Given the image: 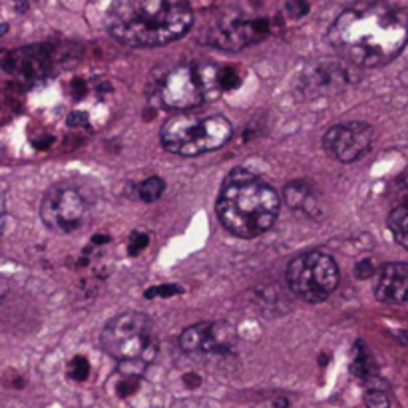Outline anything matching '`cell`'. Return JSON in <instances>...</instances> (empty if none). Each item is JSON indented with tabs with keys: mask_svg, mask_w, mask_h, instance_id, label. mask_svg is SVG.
Returning a JSON list of instances; mask_svg holds the SVG:
<instances>
[{
	"mask_svg": "<svg viewBox=\"0 0 408 408\" xmlns=\"http://www.w3.org/2000/svg\"><path fill=\"white\" fill-rule=\"evenodd\" d=\"M329 44L349 66H386L407 48L408 13L386 0L356 2L330 24Z\"/></svg>",
	"mask_w": 408,
	"mask_h": 408,
	"instance_id": "cell-1",
	"label": "cell"
},
{
	"mask_svg": "<svg viewBox=\"0 0 408 408\" xmlns=\"http://www.w3.org/2000/svg\"><path fill=\"white\" fill-rule=\"evenodd\" d=\"M194 10L187 0H112L105 27L130 48H158L187 34Z\"/></svg>",
	"mask_w": 408,
	"mask_h": 408,
	"instance_id": "cell-2",
	"label": "cell"
},
{
	"mask_svg": "<svg viewBox=\"0 0 408 408\" xmlns=\"http://www.w3.org/2000/svg\"><path fill=\"white\" fill-rule=\"evenodd\" d=\"M281 198L271 184L247 170L227 173L217 196V217L225 229L241 239L263 235L275 224Z\"/></svg>",
	"mask_w": 408,
	"mask_h": 408,
	"instance_id": "cell-3",
	"label": "cell"
},
{
	"mask_svg": "<svg viewBox=\"0 0 408 408\" xmlns=\"http://www.w3.org/2000/svg\"><path fill=\"white\" fill-rule=\"evenodd\" d=\"M102 349L122 365V372L138 374L158 355V337L152 319L138 311L112 316L102 329Z\"/></svg>",
	"mask_w": 408,
	"mask_h": 408,
	"instance_id": "cell-4",
	"label": "cell"
},
{
	"mask_svg": "<svg viewBox=\"0 0 408 408\" xmlns=\"http://www.w3.org/2000/svg\"><path fill=\"white\" fill-rule=\"evenodd\" d=\"M233 136L231 122L221 114H187L171 116L159 132L161 145L184 158H196L224 147Z\"/></svg>",
	"mask_w": 408,
	"mask_h": 408,
	"instance_id": "cell-5",
	"label": "cell"
},
{
	"mask_svg": "<svg viewBox=\"0 0 408 408\" xmlns=\"http://www.w3.org/2000/svg\"><path fill=\"white\" fill-rule=\"evenodd\" d=\"M221 68L210 62H184L166 72L159 80L156 100L161 108L173 112H189L215 100L224 92L219 82Z\"/></svg>",
	"mask_w": 408,
	"mask_h": 408,
	"instance_id": "cell-6",
	"label": "cell"
},
{
	"mask_svg": "<svg viewBox=\"0 0 408 408\" xmlns=\"http://www.w3.org/2000/svg\"><path fill=\"white\" fill-rule=\"evenodd\" d=\"M287 285L307 303H323L339 285L337 261L323 251H307L287 265Z\"/></svg>",
	"mask_w": 408,
	"mask_h": 408,
	"instance_id": "cell-7",
	"label": "cell"
},
{
	"mask_svg": "<svg viewBox=\"0 0 408 408\" xmlns=\"http://www.w3.org/2000/svg\"><path fill=\"white\" fill-rule=\"evenodd\" d=\"M90 205L74 185H54L40 201V219L54 233H74L86 224Z\"/></svg>",
	"mask_w": 408,
	"mask_h": 408,
	"instance_id": "cell-8",
	"label": "cell"
},
{
	"mask_svg": "<svg viewBox=\"0 0 408 408\" xmlns=\"http://www.w3.org/2000/svg\"><path fill=\"white\" fill-rule=\"evenodd\" d=\"M180 347L185 355L194 358H224L235 353L238 333L231 325L219 321L198 323L187 327L180 337Z\"/></svg>",
	"mask_w": 408,
	"mask_h": 408,
	"instance_id": "cell-9",
	"label": "cell"
},
{
	"mask_svg": "<svg viewBox=\"0 0 408 408\" xmlns=\"http://www.w3.org/2000/svg\"><path fill=\"white\" fill-rule=\"evenodd\" d=\"M374 128L367 122H344L329 128L323 136V147L330 158L353 163L365 158L374 145Z\"/></svg>",
	"mask_w": 408,
	"mask_h": 408,
	"instance_id": "cell-10",
	"label": "cell"
},
{
	"mask_svg": "<svg viewBox=\"0 0 408 408\" xmlns=\"http://www.w3.org/2000/svg\"><path fill=\"white\" fill-rule=\"evenodd\" d=\"M269 32V22L265 18L247 20L241 16H224L207 28L205 40L211 46L221 50H241L253 42L261 40Z\"/></svg>",
	"mask_w": 408,
	"mask_h": 408,
	"instance_id": "cell-11",
	"label": "cell"
},
{
	"mask_svg": "<svg viewBox=\"0 0 408 408\" xmlns=\"http://www.w3.org/2000/svg\"><path fill=\"white\" fill-rule=\"evenodd\" d=\"M374 295L381 303L408 305V263H386L379 269Z\"/></svg>",
	"mask_w": 408,
	"mask_h": 408,
	"instance_id": "cell-12",
	"label": "cell"
},
{
	"mask_svg": "<svg viewBox=\"0 0 408 408\" xmlns=\"http://www.w3.org/2000/svg\"><path fill=\"white\" fill-rule=\"evenodd\" d=\"M349 66V64H347ZM339 62H325L313 70V74L305 76V88L307 92L327 94L330 90H339L349 82V70Z\"/></svg>",
	"mask_w": 408,
	"mask_h": 408,
	"instance_id": "cell-13",
	"label": "cell"
},
{
	"mask_svg": "<svg viewBox=\"0 0 408 408\" xmlns=\"http://www.w3.org/2000/svg\"><path fill=\"white\" fill-rule=\"evenodd\" d=\"M283 199L295 213H301L305 217H319L321 215V199L311 185L303 182L289 184L283 191Z\"/></svg>",
	"mask_w": 408,
	"mask_h": 408,
	"instance_id": "cell-14",
	"label": "cell"
},
{
	"mask_svg": "<svg viewBox=\"0 0 408 408\" xmlns=\"http://www.w3.org/2000/svg\"><path fill=\"white\" fill-rule=\"evenodd\" d=\"M386 225H388V231L393 233L396 243L402 249L408 251V201L396 205L395 210L391 211Z\"/></svg>",
	"mask_w": 408,
	"mask_h": 408,
	"instance_id": "cell-15",
	"label": "cell"
},
{
	"mask_svg": "<svg viewBox=\"0 0 408 408\" xmlns=\"http://www.w3.org/2000/svg\"><path fill=\"white\" fill-rule=\"evenodd\" d=\"M163 191H166V182L158 177V175H154V177H147L145 182L138 185V198L145 201V203H152V201H156L163 196Z\"/></svg>",
	"mask_w": 408,
	"mask_h": 408,
	"instance_id": "cell-16",
	"label": "cell"
},
{
	"mask_svg": "<svg viewBox=\"0 0 408 408\" xmlns=\"http://www.w3.org/2000/svg\"><path fill=\"white\" fill-rule=\"evenodd\" d=\"M353 372H355L356 377H360V379H372L374 377V365H372V358H370L367 353H365V349H360L358 347V355L355 356V363H353Z\"/></svg>",
	"mask_w": 408,
	"mask_h": 408,
	"instance_id": "cell-17",
	"label": "cell"
},
{
	"mask_svg": "<svg viewBox=\"0 0 408 408\" xmlns=\"http://www.w3.org/2000/svg\"><path fill=\"white\" fill-rule=\"evenodd\" d=\"M365 402L369 408H391V400L379 388H370L365 395Z\"/></svg>",
	"mask_w": 408,
	"mask_h": 408,
	"instance_id": "cell-18",
	"label": "cell"
},
{
	"mask_svg": "<svg viewBox=\"0 0 408 408\" xmlns=\"http://www.w3.org/2000/svg\"><path fill=\"white\" fill-rule=\"evenodd\" d=\"M182 287L177 285H158V287H152V289L145 291V297L147 299H166V297H173V295H180Z\"/></svg>",
	"mask_w": 408,
	"mask_h": 408,
	"instance_id": "cell-19",
	"label": "cell"
},
{
	"mask_svg": "<svg viewBox=\"0 0 408 408\" xmlns=\"http://www.w3.org/2000/svg\"><path fill=\"white\" fill-rule=\"evenodd\" d=\"M70 374H72V379H76V381H86L88 374H90V365H88V360H86L84 356H76V358L70 363Z\"/></svg>",
	"mask_w": 408,
	"mask_h": 408,
	"instance_id": "cell-20",
	"label": "cell"
},
{
	"mask_svg": "<svg viewBox=\"0 0 408 408\" xmlns=\"http://www.w3.org/2000/svg\"><path fill=\"white\" fill-rule=\"evenodd\" d=\"M147 243H150V239H147V235H144V233H133L132 239H130V253L132 255H138L140 251H144L145 247H147Z\"/></svg>",
	"mask_w": 408,
	"mask_h": 408,
	"instance_id": "cell-21",
	"label": "cell"
},
{
	"mask_svg": "<svg viewBox=\"0 0 408 408\" xmlns=\"http://www.w3.org/2000/svg\"><path fill=\"white\" fill-rule=\"evenodd\" d=\"M287 13L291 16H305V14L309 13V4L305 2V0H291L289 4H287Z\"/></svg>",
	"mask_w": 408,
	"mask_h": 408,
	"instance_id": "cell-22",
	"label": "cell"
},
{
	"mask_svg": "<svg viewBox=\"0 0 408 408\" xmlns=\"http://www.w3.org/2000/svg\"><path fill=\"white\" fill-rule=\"evenodd\" d=\"M372 273H374V267H372L370 261H363V263L356 265V277H358V279H367V277H370Z\"/></svg>",
	"mask_w": 408,
	"mask_h": 408,
	"instance_id": "cell-23",
	"label": "cell"
},
{
	"mask_svg": "<svg viewBox=\"0 0 408 408\" xmlns=\"http://www.w3.org/2000/svg\"><path fill=\"white\" fill-rule=\"evenodd\" d=\"M4 224H6V196H4V189L0 185V235L4 231Z\"/></svg>",
	"mask_w": 408,
	"mask_h": 408,
	"instance_id": "cell-24",
	"label": "cell"
},
{
	"mask_svg": "<svg viewBox=\"0 0 408 408\" xmlns=\"http://www.w3.org/2000/svg\"><path fill=\"white\" fill-rule=\"evenodd\" d=\"M10 289V283H8V279L4 275H0V301L6 297V293Z\"/></svg>",
	"mask_w": 408,
	"mask_h": 408,
	"instance_id": "cell-25",
	"label": "cell"
},
{
	"mask_svg": "<svg viewBox=\"0 0 408 408\" xmlns=\"http://www.w3.org/2000/svg\"><path fill=\"white\" fill-rule=\"evenodd\" d=\"M287 408L289 407V405H287V400H285V398H283V400H281V398H279V400H277V408Z\"/></svg>",
	"mask_w": 408,
	"mask_h": 408,
	"instance_id": "cell-26",
	"label": "cell"
}]
</instances>
